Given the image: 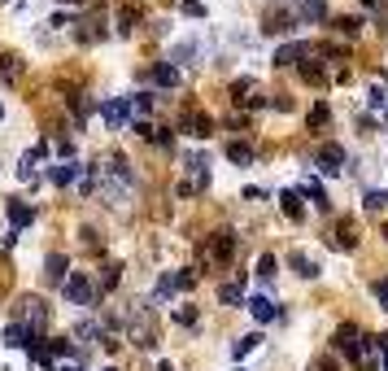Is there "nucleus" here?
<instances>
[{
	"mask_svg": "<svg viewBox=\"0 0 388 371\" xmlns=\"http://www.w3.org/2000/svg\"><path fill=\"white\" fill-rule=\"evenodd\" d=\"M96 184H100V196H105L110 206H122L127 196H131V188H136V170L127 166L122 153H105L96 162Z\"/></svg>",
	"mask_w": 388,
	"mask_h": 371,
	"instance_id": "obj_1",
	"label": "nucleus"
},
{
	"mask_svg": "<svg viewBox=\"0 0 388 371\" xmlns=\"http://www.w3.org/2000/svg\"><path fill=\"white\" fill-rule=\"evenodd\" d=\"M127 324H131L136 345H144V350H153V345H158V324H153L148 302H131V310H127Z\"/></svg>",
	"mask_w": 388,
	"mask_h": 371,
	"instance_id": "obj_2",
	"label": "nucleus"
},
{
	"mask_svg": "<svg viewBox=\"0 0 388 371\" xmlns=\"http://www.w3.org/2000/svg\"><path fill=\"white\" fill-rule=\"evenodd\" d=\"M236 245H240V236L231 232V228L214 232V236H210V245H205V266H218V262H231V254H236Z\"/></svg>",
	"mask_w": 388,
	"mask_h": 371,
	"instance_id": "obj_3",
	"label": "nucleus"
},
{
	"mask_svg": "<svg viewBox=\"0 0 388 371\" xmlns=\"http://www.w3.org/2000/svg\"><path fill=\"white\" fill-rule=\"evenodd\" d=\"M301 22V13H293V5H271L266 18H262V31L266 35H283V31H293Z\"/></svg>",
	"mask_w": 388,
	"mask_h": 371,
	"instance_id": "obj_4",
	"label": "nucleus"
},
{
	"mask_svg": "<svg viewBox=\"0 0 388 371\" xmlns=\"http://www.w3.org/2000/svg\"><path fill=\"white\" fill-rule=\"evenodd\" d=\"M192 284H196V271H175V276L166 271V276L158 280V288H153V297H158V302H170L175 293H184V288H192Z\"/></svg>",
	"mask_w": 388,
	"mask_h": 371,
	"instance_id": "obj_5",
	"label": "nucleus"
},
{
	"mask_svg": "<svg viewBox=\"0 0 388 371\" xmlns=\"http://www.w3.org/2000/svg\"><path fill=\"white\" fill-rule=\"evenodd\" d=\"M61 288H66V297H70L74 306H92V302H96V284L83 276V271H70V280H66Z\"/></svg>",
	"mask_w": 388,
	"mask_h": 371,
	"instance_id": "obj_6",
	"label": "nucleus"
},
{
	"mask_svg": "<svg viewBox=\"0 0 388 371\" xmlns=\"http://www.w3.org/2000/svg\"><path fill=\"white\" fill-rule=\"evenodd\" d=\"M380 354H384V336H371V332H362V341L353 345V354H349V358H353L362 371H367V367H375V358H380Z\"/></svg>",
	"mask_w": 388,
	"mask_h": 371,
	"instance_id": "obj_7",
	"label": "nucleus"
},
{
	"mask_svg": "<svg viewBox=\"0 0 388 371\" xmlns=\"http://www.w3.org/2000/svg\"><path fill=\"white\" fill-rule=\"evenodd\" d=\"M345 162H349V158H345V148H341V144H323L319 153H314V166L323 170V175H341Z\"/></svg>",
	"mask_w": 388,
	"mask_h": 371,
	"instance_id": "obj_8",
	"label": "nucleus"
},
{
	"mask_svg": "<svg viewBox=\"0 0 388 371\" xmlns=\"http://www.w3.org/2000/svg\"><path fill=\"white\" fill-rule=\"evenodd\" d=\"M100 118H105V127H127V118H131V101L127 96H110L105 105H100Z\"/></svg>",
	"mask_w": 388,
	"mask_h": 371,
	"instance_id": "obj_9",
	"label": "nucleus"
},
{
	"mask_svg": "<svg viewBox=\"0 0 388 371\" xmlns=\"http://www.w3.org/2000/svg\"><path fill=\"white\" fill-rule=\"evenodd\" d=\"M22 324H27L35 336L48 328V306L40 302V297H27V302H22Z\"/></svg>",
	"mask_w": 388,
	"mask_h": 371,
	"instance_id": "obj_10",
	"label": "nucleus"
},
{
	"mask_svg": "<svg viewBox=\"0 0 388 371\" xmlns=\"http://www.w3.org/2000/svg\"><path fill=\"white\" fill-rule=\"evenodd\" d=\"M310 53H314V44H305V40L279 44V48H275V66H297V61H305Z\"/></svg>",
	"mask_w": 388,
	"mask_h": 371,
	"instance_id": "obj_11",
	"label": "nucleus"
},
{
	"mask_svg": "<svg viewBox=\"0 0 388 371\" xmlns=\"http://www.w3.org/2000/svg\"><path fill=\"white\" fill-rule=\"evenodd\" d=\"M184 131L196 136V140H205V136L214 131V118H210V114H201V110H188V114H184Z\"/></svg>",
	"mask_w": 388,
	"mask_h": 371,
	"instance_id": "obj_12",
	"label": "nucleus"
},
{
	"mask_svg": "<svg viewBox=\"0 0 388 371\" xmlns=\"http://www.w3.org/2000/svg\"><path fill=\"white\" fill-rule=\"evenodd\" d=\"M48 179H53L57 188H66V184H74V179H79V162H74V158H61L53 170H48Z\"/></svg>",
	"mask_w": 388,
	"mask_h": 371,
	"instance_id": "obj_13",
	"label": "nucleus"
},
{
	"mask_svg": "<svg viewBox=\"0 0 388 371\" xmlns=\"http://www.w3.org/2000/svg\"><path fill=\"white\" fill-rule=\"evenodd\" d=\"M279 210L288 214L293 223H301V218H305V206H301V192H297V188H283V192H279Z\"/></svg>",
	"mask_w": 388,
	"mask_h": 371,
	"instance_id": "obj_14",
	"label": "nucleus"
},
{
	"mask_svg": "<svg viewBox=\"0 0 388 371\" xmlns=\"http://www.w3.org/2000/svg\"><path fill=\"white\" fill-rule=\"evenodd\" d=\"M362 341V332H358V324H341L336 328V341H331V350H341V354H353V345Z\"/></svg>",
	"mask_w": 388,
	"mask_h": 371,
	"instance_id": "obj_15",
	"label": "nucleus"
},
{
	"mask_svg": "<svg viewBox=\"0 0 388 371\" xmlns=\"http://www.w3.org/2000/svg\"><path fill=\"white\" fill-rule=\"evenodd\" d=\"M44 276H48V284H66V280H70V266H66V258H61V254H48V262H44Z\"/></svg>",
	"mask_w": 388,
	"mask_h": 371,
	"instance_id": "obj_16",
	"label": "nucleus"
},
{
	"mask_svg": "<svg viewBox=\"0 0 388 371\" xmlns=\"http://www.w3.org/2000/svg\"><path fill=\"white\" fill-rule=\"evenodd\" d=\"M249 314L257 319V324H271V319L279 314V306L271 302V297H253V302H249Z\"/></svg>",
	"mask_w": 388,
	"mask_h": 371,
	"instance_id": "obj_17",
	"label": "nucleus"
},
{
	"mask_svg": "<svg viewBox=\"0 0 388 371\" xmlns=\"http://www.w3.org/2000/svg\"><path fill=\"white\" fill-rule=\"evenodd\" d=\"M293 266H297V276H305V280H319L323 276V266H319V258H310V254H293Z\"/></svg>",
	"mask_w": 388,
	"mask_h": 371,
	"instance_id": "obj_18",
	"label": "nucleus"
},
{
	"mask_svg": "<svg viewBox=\"0 0 388 371\" xmlns=\"http://www.w3.org/2000/svg\"><path fill=\"white\" fill-rule=\"evenodd\" d=\"M22 74V57L18 53H0V83H13Z\"/></svg>",
	"mask_w": 388,
	"mask_h": 371,
	"instance_id": "obj_19",
	"label": "nucleus"
},
{
	"mask_svg": "<svg viewBox=\"0 0 388 371\" xmlns=\"http://www.w3.org/2000/svg\"><path fill=\"white\" fill-rule=\"evenodd\" d=\"M331 245H336V249H358L353 223H336V232H331Z\"/></svg>",
	"mask_w": 388,
	"mask_h": 371,
	"instance_id": "obj_20",
	"label": "nucleus"
},
{
	"mask_svg": "<svg viewBox=\"0 0 388 371\" xmlns=\"http://www.w3.org/2000/svg\"><path fill=\"white\" fill-rule=\"evenodd\" d=\"M31 218H35V210H31V206H22V201H9V223H13V232L31 228Z\"/></svg>",
	"mask_w": 388,
	"mask_h": 371,
	"instance_id": "obj_21",
	"label": "nucleus"
},
{
	"mask_svg": "<svg viewBox=\"0 0 388 371\" xmlns=\"http://www.w3.org/2000/svg\"><path fill=\"white\" fill-rule=\"evenodd\" d=\"M301 196H310V201H314L319 210L331 206V201H327V192H323V184H319V179H310V175H305V184H301Z\"/></svg>",
	"mask_w": 388,
	"mask_h": 371,
	"instance_id": "obj_22",
	"label": "nucleus"
},
{
	"mask_svg": "<svg viewBox=\"0 0 388 371\" xmlns=\"http://www.w3.org/2000/svg\"><path fill=\"white\" fill-rule=\"evenodd\" d=\"M371 110H384L388 114V79H384V74L371 83Z\"/></svg>",
	"mask_w": 388,
	"mask_h": 371,
	"instance_id": "obj_23",
	"label": "nucleus"
},
{
	"mask_svg": "<svg viewBox=\"0 0 388 371\" xmlns=\"http://www.w3.org/2000/svg\"><path fill=\"white\" fill-rule=\"evenodd\" d=\"M153 79H158L162 88H179V70L170 61H162V66H153Z\"/></svg>",
	"mask_w": 388,
	"mask_h": 371,
	"instance_id": "obj_24",
	"label": "nucleus"
},
{
	"mask_svg": "<svg viewBox=\"0 0 388 371\" xmlns=\"http://www.w3.org/2000/svg\"><path fill=\"white\" fill-rule=\"evenodd\" d=\"M227 158L236 162V166H249V162H253V148L240 144V140H231V144H227Z\"/></svg>",
	"mask_w": 388,
	"mask_h": 371,
	"instance_id": "obj_25",
	"label": "nucleus"
},
{
	"mask_svg": "<svg viewBox=\"0 0 388 371\" xmlns=\"http://www.w3.org/2000/svg\"><path fill=\"white\" fill-rule=\"evenodd\" d=\"M257 83L253 79H236V83H231V101H257Z\"/></svg>",
	"mask_w": 388,
	"mask_h": 371,
	"instance_id": "obj_26",
	"label": "nucleus"
},
{
	"mask_svg": "<svg viewBox=\"0 0 388 371\" xmlns=\"http://www.w3.org/2000/svg\"><path fill=\"white\" fill-rule=\"evenodd\" d=\"M257 341H262V336H240V341H231V358L240 363L245 354H253V350H257Z\"/></svg>",
	"mask_w": 388,
	"mask_h": 371,
	"instance_id": "obj_27",
	"label": "nucleus"
},
{
	"mask_svg": "<svg viewBox=\"0 0 388 371\" xmlns=\"http://www.w3.org/2000/svg\"><path fill=\"white\" fill-rule=\"evenodd\" d=\"M240 293H245V280H240V284H223V288H218V302H223V306H236Z\"/></svg>",
	"mask_w": 388,
	"mask_h": 371,
	"instance_id": "obj_28",
	"label": "nucleus"
},
{
	"mask_svg": "<svg viewBox=\"0 0 388 371\" xmlns=\"http://www.w3.org/2000/svg\"><path fill=\"white\" fill-rule=\"evenodd\" d=\"M175 319H179V324H184V328H196V306H175Z\"/></svg>",
	"mask_w": 388,
	"mask_h": 371,
	"instance_id": "obj_29",
	"label": "nucleus"
},
{
	"mask_svg": "<svg viewBox=\"0 0 388 371\" xmlns=\"http://www.w3.org/2000/svg\"><path fill=\"white\" fill-rule=\"evenodd\" d=\"M275 271H279L275 254H262V262H257V276H262V280H275Z\"/></svg>",
	"mask_w": 388,
	"mask_h": 371,
	"instance_id": "obj_30",
	"label": "nucleus"
},
{
	"mask_svg": "<svg viewBox=\"0 0 388 371\" xmlns=\"http://www.w3.org/2000/svg\"><path fill=\"white\" fill-rule=\"evenodd\" d=\"M118 276H122V266L114 262V266H105V276H100V293H110L114 284H118Z\"/></svg>",
	"mask_w": 388,
	"mask_h": 371,
	"instance_id": "obj_31",
	"label": "nucleus"
},
{
	"mask_svg": "<svg viewBox=\"0 0 388 371\" xmlns=\"http://www.w3.org/2000/svg\"><path fill=\"white\" fill-rule=\"evenodd\" d=\"M380 206H388V188H371L367 192V210H380Z\"/></svg>",
	"mask_w": 388,
	"mask_h": 371,
	"instance_id": "obj_32",
	"label": "nucleus"
},
{
	"mask_svg": "<svg viewBox=\"0 0 388 371\" xmlns=\"http://www.w3.org/2000/svg\"><path fill=\"white\" fill-rule=\"evenodd\" d=\"M136 18H140V13H136L131 5H122V9H118V31H131V22H136Z\"/></svg>",
	"mask_w": 388,
	"mask_h": 371,
	"instance_id": "obj_33",
	"label": "nucleus"
},
{
	"mask_svg": "<svg viewBox=\"0 0 388 371\" xmlns=\"http://www.w3.org/2000/svg\"><path fill=\"white\" fill-rule=\"evenodd\" d=\"M336 31H341V35H358L362 22H358V18H336Z\"/></svg>",
	"mask_w": 388,
	"mask_h": 371,
	"instance_id": "obj_34",
	"label": "nucleus"
},
{
	"mask_svg": "<svg viewBox=\"0 0 388 371\" xmlns=\"http://www.w3.org/2000/svg\"><path fill=\"white\" fill-rule=\"evenodd\" d=\"M327 118H331V114H327V105H323V101L310 110V122H314V127H327Z\"/></svg>",
	"mask_w": 388,
	"mask_h": 371,
	"instance_id": "obj_35",
	"label": "nucleus"
},
{
	"mask_svg": "<svg viewBox=\"0 0 388 371\" xmlns=\"http://www.w3.org/2000/svg\"><path fill=\"white\" fill-rule=\"evenodd\" d=\"M375 302L380 310H388V280H375Z\"/></svg>",
	"mask_w": 388,
	"mask_h": 371,
	"instance_id": "obj_36",
	"label": "nucleus"
},
{
	"mask_svg": "<svg viewBox=\"0 0 388 371\" xmlns=\"http://www.w3.org/2000/svg\"><path fill=\"white\" fill-rule=\"evenodd\" d=\"M131 110H136V114H148V110H153V96H131Z\"/></svg>",
	"mask_w": 388,
	"mask_h": 371,
	"instance_id": "obj_37",
	"label": "nucleus"
},
{
	"mask_svg": "<svg viewBox=\"0 0 388 371\" xmlns=\"http://www.w3.org/2000/svg\"><path fill=\"white\" fill-rule=\"evenodd\" d=\"M79 367H83V354H70V358H66L57 371H79Z\"/></svg>",
	"mask_w": 388,
	"mask_h": 371,
	"instance_id": "obj_38",
	"label": "nucleus"
},
{
	"mask_svg": "<svg viewBox=\"0 0 388 371\" xmlns=\"http://www.w3.org/2000/svg\"><path fill=\"white\" fill-rule=\"evenodd\" d=\"M184 13H192V18H201V13H205V5H201V0H184Z\"/></svg>",
	"mask_w": 388,
	"mask_h": 371,
	"instance_id": "obj_39",
	"label": "nucleus"
},
{
	"mask_svg": "<svg viewBox=\"0 0 388 371\" xmlns=\"http://www.w3.org/2000/svg\"><path fill=\"white\" fill-rule=\"evenodd\" d=\"M153 144H162V148H166V144H170V131H166V127H158V131H153Z\"/></svg>",
	"mask_w": 388,
	"mask_h": 371,
	"instance_id": "obj_40",
	"label": "nucleus"
},
{
	"mask_svg": "<svg viewBox=\"0 0 388 371\" xmlns=\"http://www.w3.org/2000/svg\"><path fill=\"white\" fill-rule=\"evenodd\" d=\"M319 371H336V358H323V363H319Z\"/></svg>",
	"mask_w": 388,
	"mask_h": 371,
	"instance_id": "obj_41",
	"label": "nucleus"
},
{
	"mask_svg": "<svg viewBox=\"0 0 388 371\" xmlns=\"http://www.w3.org/2000/svg\"><path fill=\"white\" fill-rule=\"evenodd\" d=\"M380 358H384V371H388V341H384V354H380Z\"/></svg>",
	"mask_w": 388,
	"mask_h": 371,
	"instance_id": "obj_42",
	"label": "nucleus"
},
{
	"mask_svg": "<svg viewBox=\"0 0 388 371\" xmlns=\"http://www.w3.org/2000/svg\"><path fill=\"white\" fill-rule=\"evenodd\" d=\"M158 371H175V367H170V363H158Z\"/></svg>",
	"mask_w": 388,
	"mask_h": 371,
	"instance_id": "obj_43",
	"label": "nucleus"
},
{
	"mask_svg": "<svg viewBox=\"0 0 388 371\" xmlns=\"http://www.w3.org/2000/svg\"><path fill=\"white\" fill-rule=\"evenodd\" d=\"M362 5H380V0H362Z\"/></svg>",
	"mask_w": 388,
	"mask_h": 371,
	"instance_id": "obj_44",
	"label": "nucleus"
},
{
	"mask_svg": "<svg viewBox=\"0 0 388 371\" xmlns=\"http://www.w3.org/2000/svg\"><path fill=\"white\" fill-rule=\"evenodd\" d=\"M0 5H9V0H0Z\"/></svg>",
	"mask_w": 388,
	"mask_h": 371,
	"instance_id": "obj_45",
	"label": "nucleus"
},
{
	"mask_svg": "<svg viewBox=\"0 0 388 371\" xmlns=\"http://www.w3.org/2000/svg\"><path fill=\"white\" fill-rule=\"evenodd\" d=\"M105 371H114V367H105Z\"/></svg>",
	"mask_w": 388,
	"mask_h": 371,
	"instance_id": "obj_46",
	"label": "nucleus"
},
{
	"mask_svg": "<svg viewBox=\"0 0 388 371\" xmlns=\"http://www.w3.org/2000/svg\"><path fill=\"white\" fill-rule=\"evenodd\" d=\"M384 122H388V114H384Z\"/></svg>",
	"mask_w": 388,
	"mask_h": 371,
	"instance_id": "obj_47",
	"label": "nucleus"
},
{
	"mask_svg": "<svg viewBox=\"0 0 388 371\" xmlns=\"http://www.w3.org/2000/svg\"><path fill=\"white\" fill-rule=\"evenodd\" d=\"M384 236H388V228H384Z\"/></svg>",
	"mask_w": 388,
	"mask_h": 371,
	"instance_id": "obj_48",
	"label": "nucleus"
}]
</instances>
